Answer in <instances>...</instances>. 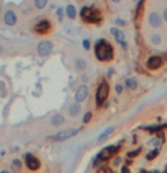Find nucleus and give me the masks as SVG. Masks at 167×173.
I'll use <instances>...</instances> for the list:
<instances>
[{
    "label": "nucleus",
    "instance_id": "obj_21",
    "mask_svg": "<svg viewBox=\"0 0 167 173\" xmlns=\"http://www.w3.org/2000/svg\"><path fill=\"white\" fill-rule=\"evenodd\" d=\"M48 0H34V3H35V6L38 9H43L47 5Z\"/></svg>",
    "mask_w": 167,
    "mask_h": 173
},
{
    "label": "nucleus",
    "instance_id": "obj_13",
    "mask_svg": "<svg viewBox=\"0 0 167 173\" xmlns=\"http://www.w3.org/2000/svg\"><path fill=\"white\" fill-rule=\"evenodd\" d=\"M110 33L113 34L115 40H116L118 43H123V42H124L125 36H124V33H123V32H121V31H118L117 28L113 27V28H110Z\"/></svg>",
    "mask_w": 167,
    "mask_h": 173
},
{
    "label": "nucleus",
    "instance_id": "obj_12",
    "mask_svg": "<svg viewBox=\"0 0 167 173\" xmlns=\"http://www.w3.org/2000/svg\"><path fill=\"white\" fill-rule=\"evenodd\" d=\"M149 23L150 25H151L152 27H155V28H157V27H159L161 25V17L159 14H157V12H151L149 16Z\"/></svg>",
    "mask_w": 167,
    "mask_h": 173
},
{
    "label": "nucleus",
    "instance_id": "obj_24",
    "mask_svg": "<svg viewBox=\"0 0 167 173\" xmlns=\"http://www.w3.org/2000/svg\"><path fill=\"white\" fill-rule=\"evenodd\" d=\"M140 153H141V148L135 149V151H132V152H128L127 153V157L128 158H133V157H135V156L139 155Z\"/></svg>",
    "mask_w": 167,
    "mask_h": 173
},
{
    "label": "nucleus",
    "instance_id": "obj_37",
    "mask_svg": "<svg viewBox=\"0 0 167 173\" xmlns=\"http://www.w3.org/2000/svg\"><path fill=\"white\" fill-rule=\"evenodd\" d=\"M154 173H159V171L157 170V171H154Z\"/></svg>",
    "mask_w": 167,
    "mask_h": 173
},
{
    "label": "nucleus",
    "instance_id": "obj_22",
    "mask_svg": "<svg viewBox=\"0 0 167 173\" xmlns=\"http://www.w3.org/2000/svg\"><path fill=\"white\" fill-rule=\"evenodd\" d=\"M151 41L154 44H160V42H161V37L159 34H154L151 37Z\"/></svg>",
    "mask_w": 167,
    "mask_h": 173
},
{
    "label": "nucleus",
    "instance_id": "obj_27",
    "mask_svg": "<svg viewBox=\"0 0 167 173\" xmlns=\"http://www.w3.org/2000/svg\"><path fill=\"white\" fill-rule=\"evenodd\" d=\"M150 143H151L152 146H155V147H158L159 146V139H158V138H155V139H152Z\"/></svg>",
    "mask_w": 167,
    "mask_h": 173
},
{
    "label": "nucleus",
    "instance_id": "obj_26",
    "mask_svg": "<svg viewBox=\"0 0 167 173\" xmlns=\"http://www.w3.org/2000/svg\"><path fill=\"white\" fill-rule=\"evenodd\" d=\"M82 44H83V48L85 49V50H90V41L89 40H84V41L82 42Z\"/></svg>",
    "mask_w": 167,
    "mask_h": 173
},
{
    "label": "nucleus",
    "instance_id": "obj_17",
    "mask_svg": "<svg viewBox=\"0 0 167 173\" xmlns=\"http://www.w3.org/2000/svg\"><path fill=\"white\" fill-rule=\"evenodd\" d=\"M66 12H67V16H68L71 19H74L75 16H76V9L73 5H68L67 8H66Z\"/></svg>",
    "mask_w": 167,
    "mask_h": 173
},
{
    "label": "nucleus",
    "instance_id": "obj_3",
    "mask_svg": "<svg viewBox=\"0 0 167 173\" xmlns=\"http://www.w3.org/2000/svg\"><path fill=\"white\" fill-rule=\"evenodd\" d=\"M108 95H109V85L106 81L102 82L99 85L98 90H97V94H95V102L98 106H101L104 104L106 100H107Z\"/></svg>",
    "mask_w": 167,
    "mask_h": 173
},
{
    "label": "nucleus",
    "instance_id": "obj_15",
    "mask_svg": "<svg viewBox=\"0 0 167 173\" xmlns=\"http://www.w3.org/2000/svg\"><path fill=\"white\" fill-rule=\"evenodd\" d=\"M125 84H126V87H127L128 90H132V91L137 90V78H135V77L127 78V79H126V82H125Z\"/></svg>",
    "mask_w": 167,
    "mask_h": 173
},
{
    "label": "nucleus",
    "instance_id": "obj_19",
    "mask_svg": "<svg viewBox=\"0 0 167 173\" xmlns=\"http://www.w3.org/2000/svg\"><path fill=\"white\" fill-rule=\"evenodd\" d=\"M75 68L78 70H83L85 68V61H84L82 58H78L75 60Z\"/></svg>",
    "mask_w": 167,
    "mask_h": 173
},
{
    "label": "nucleus",
    "instance_id": "obj_7",
    "mask_svg": "<svg viewBox=\"0 0 167 173\" xmlns=\"http://www.w3.org/2000/svg\"><path fill=\"white\" fill-rule=\"evenodd\" d=\"M52 50V44L49 41H41L38 45V52L41 57H46Z\"/></svg>",
    "mask_w": 167,
    "mask_h": 173
},
{
    "label": "nucleus",
    "instance_id": "obj_20",
    "mask_svg": "<svg viewBox=\"0 0 167 173\" xmlns=\"http://www.w3.org/2000/svg\"><path fill=\"white\" fill-rule=\"evenodd\" d=\"M158 154H159V149L158 148L152 149L151 152H149L148 154H147V160H148V161H151V160H154L155 157H157Z\"/></svg>",
    "mask_w": 167,
    "mask_h": 173
},
{
    "label": "nucleus",
    "instance_id": "obj_10",
    "mask_svg": "<svg viewBox=\"0 0 167 173\" xmlns=\"http://www.w3.org/2000/svg\"><path fill=\"white\" fill-rule=\"evenodd\" d=\"M26 165L30 170L35 171L39 169L41 164H40V161L36 157H34L32 155H26Z\"/></svg>",
    "mask_w": 167,
    "mask_h": 173
},
{
    "label": "nucleus",
    "instance_id": "obj_16",
    "mask_svg": "<svg viewBox=\"0 0 167 173\" xmlns=\"http://www.w3.org/2000/svg\"><path fill=\"white\" fill-rule=\"evenodd\" d=\"M115 130V127H109V128H107L105 131H102L101 134H100V136L98 137V141H104L106 138L109 136V135L111 134V132Z\"/></svg>",
    "mask_w": 167,
    "mask_h": 173
},
{
    "label": "nucleus",
    "instance_id": "obj_39",
    "mask_svg": "<svg viewBox=\"0 0 167 173\" xmlns=\"http://www.w3.org/2000/svg\"><path fill=\"white\" fill-rule=\"evenodd\" d=\"M0 12H1V5H0Z\"/></svg>",
    "mask_w": 167,
    "mask_h": 173
},
{
    "label": "nucleus",
    "instance_id": "obj_11",
    "mask_svg": "<svg viewBox=\"0 0 167 173\" xmlns=\"http://www.w3.org/2000/svg\"><path fill=\"white\" fill-rule=\"evenodd\" d=\"M3 21L6 23L7 25L9 26H13V25L16 24V21H17V17H16L15 12L13 10H7L5 12V16H3Z\"/></svg>",
    "mask_w": 167,
    "mask_h": 173
},
{
    "label": "nucleus",
    "instance_id": "obj_6",
    "mask_svg": "<svg viewBox=\"0 0 167 173\" xmlns=\"http://www.w3.org/2000/svg\"><path fill=\"white\" fill-rule=\"evenodd\" d=\"M50 30H51L50 22L46 21V19L39 22V23H38V24L34 26V32H35V33H38L39 35H45V34H47Z\"/></svg>",
    "mask_w": 167,
    "mask_h": 173
},
{
    "label": "nucleus",
    "instance_id": "obj_18",
    "mask_svg": "<svg viewBox=\"0 0 167 173\" xmlns=\"http://www.w3.org/2000/svg\"><path fill=\"white\" fill-rule=\"evenodd\" d=\"M81 112V105L80 104H73L69 109V114L72 116H76Z\"/></svg>",
    "mask_w": 167,
    "mask_h": 173
},
{
    "label": "nucleus",
    "instance_id": "obj_34",
    "mask_svg": "<svg viewBox=\"0 0 167 173\" xmlns=\"http://www.w3.org/2000/svg\"><path fill=\"white\" fill-rule=\"evenodd\" d=\"M121 44L123 45V48H124V49H126V42H125V41L123 42V43H121Z\"/></svg>",
    "mask_w": 167,
    "mask_h": 173
},
{
    "label": "nucleus",
    "instance_id": "obj_38",
    "mask_svg": "<svg viewBox=\"0 0 167 173\" xmlns=\"http://www.w3.org/2000/svg\"><path fill=\"white\" fill-rule=\"evenodd\" d=\"M1 173H8V172H7V171H3V172H1Z\"/></svg>",
    "mask_w": 167,
    "mask_h": 173
},
{
    "label": "nucleus",
    "instance_id": "obj_33",
    "mask_svg": "<svg viewBox=\"0 0 167 173\" xmlns=\"http://www.w3.org/2000/svg\"><path fill=\"white\" fill-rule=\"evenodd\" d=\"M119 161H121V158H119V157H117L116 160H115V162H114V165H118Z\"/></svg>",
    "mask_w": 167,
    "mask_h": 173
},
{
    "label": "nucleus",
    "instance_id": "obj_36",
    "mask_svg": "<svg viewBox=\"0 0 167 173\" xmlns=\"http://www.w3.org/2000/svg\"><path fill=\"white\" fill-rule=\"evenodd\" d=\"M111 1H114V2H119L121 0H111Z\"/></svg>",
    "mask_w": 167,
    "mask_h": 173
},
{
    "label": "nucleus",
    "instance_id": "obj_1",
    "mask_svg": "<svg viewBox=\"0 0 167 173\" xmlns=\"http://www.w3.org/2000/svg\"><path fill=\"white\" fill-rule=\"evenodd\" d=\"M94 52L97 59L100 61H109L114 57V49L106 40H99L94 45Z\"/></svg>",
    "mask_w": 167,
    "mask_h": 173
},
{
    "label": "nucleus",
    "instance_id": "obj_40",
    "mask_svg": "<svg viewBox=\"0 0 167 173\" xmlns=\"http://www.w3.org/2000/svg\"><path fill=\"white\" fill-rule=\"evenodd\" d=\"M164 173H167V170H165V172Z\"/></svg>",
    "mask_w": 167,
    "mask_h": 173
},
{
    "label": "nucleus",
    "instance_id": "obj_2",
    "mask_svg": "<svg viewBox=\"0 0 167 173\" xmlns=\"http://www.w3.org/2000/svg\"><path fill=\"white\" fill-rule=\"evenodd\" d=\"M81 16L83 18V21H85L87 23L97 24V23L101 22V14H100L98 9L83 7L82 10H81Z\"/></svg>",
    "mask_w": 167,
    "mask_h": 173
},
{
    "label": "nucleus",
    "instance_id": "obj_35",
    "mask_svg": "<svg viewBox=\"0 0 167 173\" xmlns=\"http://www.w3.org/2000/svg\"><path fill=\"white\" fill-rule=\"evenodd\" d=\"M140 173H149V172H148V171H146V170H141Z\"/></svg>",
    "mask_w": 167,
    "mask_h": 173
},
{
    "label": "nucleus",
    "instance_id": "obj_30",
    "mask_svg": "<svg viewBox=\"0 0 167 173\" xmlns=\"http://www.w3.org/2000/svg\"><path fill=\"white\" fill-rule=\"evenodd\" d=\"M116 92L118 93V94H121V93L123 92V86H122V85H116Z\"/></svg>",
    "mask_w": 167,
    "mask_h": 173
},
{
    "label": "nucleus",
    "instance_id": "obj_9",
    "mask_svg": "<svg viewBox=\"0 0 167 173\" xmlns=\"http://www.w3.org/2000/svg\"><path fill=\"white\" fill-rule=\"evenodd\" d=\"M88 94H89V91H88V87L85 85H81L78 87V90L75 93V101L76 102H83L84 100L88 97Z\"/></svg>",
    "mask_w": 167,
    "mask_h": 173
},
{
    "label": "nucleus",
    "instance_id": "obj_23",
    "mask_svg": "<svg viewBox=\"0 0 167 173\" xmlns=\"http://www.w3.org/2000/svg\"><path fill=\"white\" fill-rule=\"evenodd\" d=\"M13 169H14L15 172H19V170H21V162L18 161V160H14V162H13Z\"/></svg>",
    "mask_w": 167,
    "mask_h": 173
},
{
    "label": "nucleus",
    "instance_id": "obj_8",
    "mask_svg": "<svg viewBox=\"0 0 167 173\" xmlns=\"http://www.w3.org/2000/svg\"><path fill=\"white\" fill-rule=\"evenodd\" d=\"M161 63H163V60H161L160 57H158V56H152L147 61V67L150 70H156V69H158L161 66Z\"/></svg>",
    "mask_w": 167,
    "mask_h": 173
},
{
    "label": "nucleus",
    "instance_id": "obj_28",
    "mask_svg": "<svg viewBox=\"0 0 167 173\" xmlns=\"http://www.w3.org/2000/svg\"><path fill=\"white\" fill-rule=\"evenodd\" d=\"M116 24L119 25V26H125L126 23L123 21V19H119V18H118V19H116Z\"/></svg>",
    "mask_w": 167,
    "mask_h": 173
},
{
    "label": "nucleus",
    "instance_id": "obj_25",
    "mask_svg": "<svg viewBox=\"0 0 167 173\" xmlns=\"http://www.w3.org/2000/svg\"><path fill=\"white\" fill-rule=\"evenodd\" d=\"M91 118H92V113L91 112H88V113H85V116H84L83 118V122L84 123H88L91 120Z\"/></svg>",
    "mask_w": 167,
    "mask_h": 173
},
{
    "label": "nucleus",
    "instance_id": "obj_14",
    "mask_svg": "<svg viewBox=\"0 0 167 173\" xmlns=\"http://www.w3.org/2000/svg\"><path fill=\"white\" fill-rule=\"evenodd\" d=\"M50 122H51V125H54L55 127H59V126H62L64 122H65V119H64L63 116L56 114V116H54L52 118H51Z\"/></svg>",
    "mask_w": 167,
    "mask_h": 173
},
{
    "label": "nucleus",
    "instance_id": "obj_32",
    "mask_svg": "<svg viewBox=\"0 0 167 173\" xmlns=\"http://www.w3.org/2000/svg\"><path fill=\"white\" fill-rule=\"evenodd\" d=\"M163 16H164V19L167 22V8L164 10V12H163Z\"/></svg>",
    "mask_w": 167,
    "mask_h": 173
},
{
    "label": "nucleus",
    "instance_id": "obj_4",
    "mask_svg": "<svg viewBox=\"0 0 167 173\" xmlns=\"http://www.w3.org/2000/svg\"><path fill=\"white\" fill-rule=\"evenodd\" d=\"M121 148V146H108L104 148L97 156V161H107L111 157L113 154L117 153Z\"/></svg>",
    "mask_w": 167,
    "mask_h": 173
},
{
    "label": "nucleus",
    "instance_id": "obj_31",
    "mask_svg": "<svg viewBox=\"0 0 167 173\" xmlns=\"http://www.w3.org/2000/svg\"><path fill=\"white\" fill-rule=\"evenodd\" d=\"M58 15H59V19L62 21L63 19V10L62 9H58Z\"/></svg>",
    "mask_w": 167,
    "mask_h": 173
},
{
    "label": "nucleus",
    "instance_id": "obj_5",
    "mask_svg": "<svg viewBox=\"0 0 167 173\" xmlns=\"http://www.w3.org/2000/svg\"><path fill=\"white\" fill-rule=\"evenodd\" d=\"M81 130V128H78V129H68V130H64V131H60L54 137L55 140L57 141H64L66 139H69L71 137H74L75 135L78 134V131Z\"/></svg>",
    "mask_w": 167,
    "mask_h": 173
},
{
    "label": "nucleus",
    "instance_id": "obj_29",
    "mask_svg": "<svg viewBox=\"0 0 167 173\" xmlns=\"http://www.w3.org/2000/svg\"><path fill=\"white\" fill-rule=\"evenodd\" d=\"M121 173H131V172H130L127 166H123L122 169H121Z\"/></svg>",
    "mask_w": 167,
    "mask_h": 173
}]
</instances>
